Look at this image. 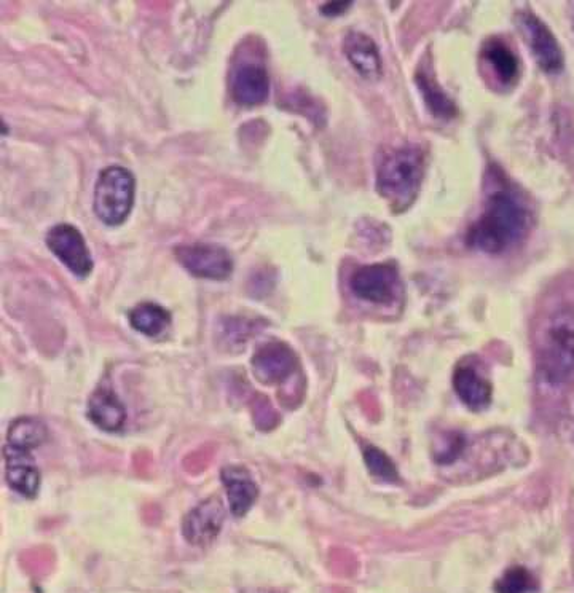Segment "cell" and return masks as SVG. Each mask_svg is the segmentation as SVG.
I'll return each mask as SVG.
<instances>
[{
  "mask_svg": "<svg viewBox=\"0 0 574 593\" xmlns=\"http://www.w3.org/2000/svg\"><path fill=\"white\" fill-rule=\"evenodd\" d=\"M530 217L522 200L509 190H496L485 203L484 213L469 228V248L501 254L516 246L527 233Z\"/></svg>",
  "mask_w": 574,
  "mask_h": 593,
  "instance_id": "1",
  "label": "cell"
},
{
  "mask_svg": "<svg viewBox=\"0 0 574 593\" xmlns=\"http://www.w3.org/2000/svg\"><path fill=\"white\" fill-rule=\"evenodd\" d=\"M425 174V155L418 147H399L383 152L377 160V190L401 213L412 205L420 192Z\"/></svg>",
  "mask_w": 574,
  "mask_h": 593,
  "instance_id": "2",
  "label": "cell"
},
{
  "mask_svg": "<svg viewBox=\"0 0 574 593\" xmlns=\"http://www.w3.org/2000/svg\"><path fill=\"white\" fill-rule=\"evenodd\" d=\"M136 181L123 166H109L99 173L93 197V211L109 227L122 225L134 205Z\"/></svg>",
  "mask_w": 574,
  "mask_h": 593,
  "instance_id": "3",
  "label": "cell"
},
{
  "mask_svg": "<svg viewBox=\"0 0 574 593\" xmlns=\"http://www.w3.org/2000/svg\"><path fill=\"white\" fill-rule=\"evenodd\" d=\"M539 369L549 383H562L574 372V318L559 315L552 319L539 353Z\"/></svg>",
  "mask_w": 574,
  "mask_h": 593,
  "instance_id": "4",
  "label": "cell"
},
{
  "mask_svg": "<svg viewBox=\"0 0 574 593\" xmlns=\"http://www.w3.org/2000/svg\"><path fill=\"white\" fill-rule=\"evenodd\" d=\"M174 252L179 264L197 278L224 281L232 275V254L217 244H184V246H177Z\"/></svg>",
  "mask_w": 574,
  "mask_h": 593,
  "instance_id": "5",
  "label": "cell"
},
{
  "mask_svg": "<svg viewBox=\"0 0 574 593\" xmlns=\"http://www.w3.org/2000/svg\"><path fill=\"white\" fill-rule=\"evenodd\" d=\"M516 24L539 67L547 74H559L563 71L565 59L562 48L551 29L547 28L538 16L528 12L517 13Z\"/></svg>",
  "mask_w": 574,
  "mask_h": 593,
  "instance_id": "6",
  "label": "cell"
},
{
  "mask_svg": "<svg viewBox=\"0 0 574 593\" xmlns=\"http://www.w3.org/2000/svg\"><path fill=\"white\" fill-rule=\"evenodd\" d=\"M399 286L398 268L393 264L366 265L354 271L350 279L356 297L378 305L393 302Z\"/></svg>",
  "mask_w": 574,
  "mask_h": 593,
  "instance_id": "7",
  "label": "cell"
},
{
  "mask_svg": "<svg viewBox=\"0 0 574 593\" xmlns=\"http://www.w3.org/2000/svg\"><path fill=\"white\" fill-rule=\"evenodd\" d=\"M47 246L75 276L85 278L93 271L87 241L71 224H58L47 233Z\"/></svg>",
  "mask_w": 574,
  "mask_h": 593,
  "instance_id": "8",
  "label": "cell"
},
{
  "mask_svg": "<svg viewBox=\"0 0 574 593\" xmlns=\"http://www.w3.org/2000/svg\"><path fill=\"white\" fill-rule=\"evenodd\" d=\"M230 91L235 103L240 106L254 107L264 104L270 93L267 67L252 61L238 64L232 72Z\"/></svg>",
  "mask_w": 574,
  "mask_h": 593,
  "instance_id": "9",
  "label": "cell"
},
{
  "mask_svg": "<svg viewBox=\"0 0 574 593\" xmlns=\"http://www.w3.org/2000/svg\"><path fill=\"white\" fill-rule=\"evenodd\" d=\"M224 520L225 509L221 499H206L185 517L182 525L184 538L193 546H208L221 533Z\"/></svg>",
  "mask_w": 574,
  "mask_h": 593,
  "instance_id": "10",
  "label": "cell"
},
{
  "mask_svg": "<svg viewBox=\"0 0 574 593\" xmlns=\"http://www.w3.org/2000/svg\"><path fill=\"white\" fill-rule=\"evenodd\" d=\"M297 359L286 343L272 342L262 346L252 358V370L264 385H275L294 374Z\"/></svg>",
  "mask_w": 574,
  "mask_h": 593,
  "instance_id": "11",
  "label": "cell"
},
{
  "mask_svg": "<svg viewBox=\"0 0 574 593\" xmlns=\"http://www.w3.org/2000/svg\"><path fill=\"white\" fill-rule=\"evenodd\" d=\"M4 455L8 485L20 495L34 498L40 487V472L32 458L31 448L7 444Z\"/></svg>",
  "mask_w": 574,
  "mask_h": 593,
  "instance_id": "12",
  "label": "cell"
},
{
  "mask_svg": "<svg viewBox=\"0 0 574 593\" xmlns=\"http://www.w3.org/2000/svg\"><path fill=\"white\" fill-rule=\"evenodd\" d=\"M343 52L350 61L351 66L364 77V79H380L383 74L382 58L374 40L362 32H350L343 40Z\"/></svg>",
  "mask_w": 574,
  "mask_h": 593,
  "instance_id": "13",
  "label": "cell"
},
{
  "mask_svg": "<svg viewBox=\"0 0 574 593\" xmlns=\"http://www.w3.org/2000/svg\"><path fill=\"white\" fill-rule=\"evenodd\" d=\"M222 482L229 493L230 509L233 514L236 517L248 514L259 496V488L254 484L249 472L243 468L230 466L222 471Z\"/></svg>",
  "mask_w": 574,
  "mask_h": 593,
  "instance_id": "14",
  "label": "cell"
},
{
  "mask_svg": "<svg viewBox=\"0 0 574 593\" xmlns=\"http://www.w3.org/2000/svg\"><path fill=\"white\" fill-rule=\"evenodd\" d=\"M453 388L464 405L482 410L492 401V386L472 366H458L453 375Z\"/></svg>",
  "mask_w": 574,
  "mask_h": 593,
  "instance_id": "15",
  "label": "cell"
},
{
  "mask_svg": "<svg viewBox=\"0 0 574 593\" xmlns=\"http://www.w3.org/2000/svg\"><path fill=\"white\" fill-rule=\"evenodd\" d=\"M88 415L98 428L107 432L120 431L125 425V407L111 389L95 391L88 402Z\"/></svg>",
  "mask_w": 574,
  "mask_h": 593,
  "instance_id": "16",
  "label": "cell"
},
{
  "mask_svg": "<svg viewBox=\"0 0 574 593\" xmlns=\"http://www.w3.org/2000/svg\"><path fill=\"white\" fill-rule=\"evenodd\" d=\"M482 56L490 64L500 83L512 85L517 82L520 72L519 59H517L516 53L504 44L503 40L496 39V37L487 40L482 48Z\"/></svg>",
  "mask_w": 574,
  "mask_h": 593,
  "instance_id": "17",
  "label": "cell"
},
{
  "mask_svg": "<svg viewBox=\"0 0 574 593\" xmlns=\"http://www.w3.org/2000/svg\"><path fill=\"white\" fill-rule=\"evenodd\" d=\"M415 82H417L418 90H420L423 99H425L426 106L429 112L439 118H452L457 115V106L453 104L449 95L439 87L434 77L428 69L421 67L420 71L415 75Z\"/></svg>",
  "mask_w": 574,
  "mask_h": 593,
  "instance_id": "18",
  "label": "cell"
},
{
  "mask_svg": "<svg viewBox=\"0 0 574 593\" xmlns=\"http://www.w3.org/2000/svg\"><path fill=\"white\" fill-rule=\"evenodd\" d=\"M130 323L133 329L147 337H157L166 327L170 326V311L160 307L157 303H141L130 313Z\"/></svg>",
  "mask_w": 574,
  "mask_h": 593,
  "instance_id": "19",
  "label": "cell"
},
{
  "mask_svg": "<svg viewBox=\"0 0 574 593\" xmlns=\"http://www.w3.org/2000/svg\"><path fill=\"white\" fill-rule=\"evenodd\" d=\"M8 444L36 448L47 440V428L36 418H18L8 431Z\"/></svg>",
  "mask_w": 574,
  "mask_h": 593,
  "instance_id": "20",
  "label": "cell"
},
{
  "mask_svg": "<svg viewBox=\"0 0 574 593\" xmlns=\"http://www.w3.org/2000/svg\"><path fill=\"white\" fill-rule=\"evenodd\" d=\"M538 587L530 571L514 566L501 576L495 584L496 593H533Z\"/></svg>",
  "mask_w": 574,
  "mask_h": 593,
  "instance_id": "21",
  "label": "cell"
},
{
  "mask_svg": "<svg viewBox=\"0 0 574 593\" xmlns=\"http://www.w3.org/2000/svg\"><path fill=\"white\" fill-rule=\"evenodd\" d=\"M364 461H366L367 468L370 469L374 476L388 480V482H394V480L398 479L396 464L380 448L374 447V445L364 447Z\"/></svg>",
  "mask_w": 574,
  "mask_h": 593,
  "instance_id": "22",
  "label": "cell"
},
{
  "mask_svg": "<svg viewBox=\"0 0 574 593\" xmlns=\"http://www.w3.org/2000/svg\"><path fill=\"white\" fill-rule=\"evenodd\" d=\"M252 413H254V423H256L257 428L267 431V429L275 426V412H273L270 402L264 397H257L254 405H252Z\"/></svg>",
  "mask_w": 574,
  "mask_h": 593,
  "instance_id": "23",
  "label": "cell"
},
{
  "mask_svg": "<svg viewBox=\"0 0 574 593\" xmlns=\"http://www.w3.org/2000/svg\"><path fill=\"white\" fill-rule=\"evenodd\" d=\"M209 460H211V455H206V450H200V452L189 456L187 461H192V466L187 469L193 472L203 471V469L208 468Z\"/></svg>",
  "mask_w": 574,
  "mask_h": 593,
  "instance_id": "24",
  "label": "cell"
},
{
  "mask_svg": "<svg viewBox=\"0 0 574 593\" xmlns=\"http://www.w3.org/2000/svg\"><path fill=\"white\" fill-rule=\"evenodd\" d=\"M351 5H353V2H334V4L329 2V4L321 7V13H323L324 16H329V18H334V16H339L342 15V13H345Z\"/></svg>",
  "mask_w": 574,
  "mask_h": 593,
  "instance_id": "25",
  "label": "cell"
}]
</instances>
